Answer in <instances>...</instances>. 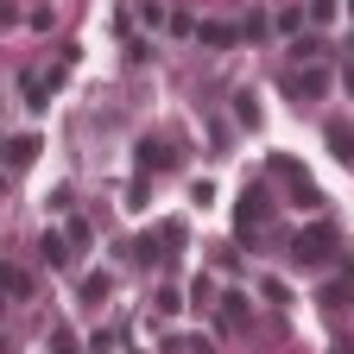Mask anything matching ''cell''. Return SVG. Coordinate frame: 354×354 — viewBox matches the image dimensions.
Masks as SVG:
<instances>
[{"mask_svg": "<svg viewBox=\"0 0 354 354\" xmlns=\"http://www.w3.org/2000/svg\"><path fill=\"white\" fill-rule=\"evenodd\" d=\"M291 259H297V266H323V259H329V234H310V241L297 234V253H291Z\"/></svg>", "mask_w": 354, "mask_h": 354, "instance_id": "obj_1", "label": "cell"}, {"mask_svg": "<svg viewBox=\"0 0 354 354\" xmlns=\"http://www.w3.org/2000/svg\"><path fill=\"white\" fill-rule=\"evenodd\" d=\"M329 146H335V158H342V165H354V133H348L342 120H329Z\"/></svg>", "mask_w": 354, "mask_h": 354, "instance_id": "obj_2", "label": "cell"}, {"mask_svg": "<svg viewBox=\"0 0 354 354\" xmlns=\"http://www.w3.org/2000/svg\"><path fill=\"white\" fill-rule=\"evenodd\" d=\"M0 291H7V297H26V272H13V266H0Z\"/></svg>", "mask_w": 354, "mask_h": 354, "instance_id": "obj_3", "label": "cell"}, {"mask_svg": "<svg viewBox=\"0 0 354 354\" xmlns=\"http://www.w3.org/2000/svg\"><path fill=\"white\" fill-rule=\"evenodd\" d=\"M203 44H234V26H203Z\"/></svg>", "mask_w": 354, "mask_h": 354, "instance_id": "obj_4", "label": "cell"}, {"mask_svg": "<svg viewBox=\"0 0 354 354\" xmlns=\"http://www.w3.org/2000/svg\"><path fill=\"white\" fill-rule=\"evenodd\" d=\"M310 19H335V0H310Z\"/></svg>", "mask_w": 354, "mask_h": 354, "instance_id": "obj_5", "label": "cell"}, {"mask_svg": "<svg viewBox=\"0 0 354 354\" xmlns=\"http://www.w3.org/2000/svg\"><path fill=\"white\" fill-rule=\"evenodd\" d=\"M0 354H7V348H0Z\"/></svg>", "mask_w": 354, "mask_h": 354, "instance_id": "obj_6", "label": "cell"}]
</instances>
